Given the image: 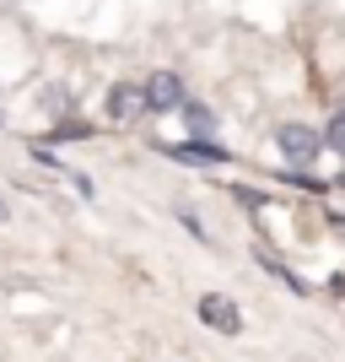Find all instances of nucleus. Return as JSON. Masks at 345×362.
Masks as SVG:
<instances>
[{"label":"nucleus","instance_id":"1","mask_svg":"<svg viewBox=\"0 0 345 362\" xmlns=\"http://www.w3.org/2000/svg\"><path fill=\"white\" fill-rule=\"evenodd\" d=\"M275 146H281V157L286 163H297V168H308L318 157V151H324V136H318L313 124H281V130H275Z\"/></svg>","mask_w":345,"mask_h":362},{"label":"nucleus","instance_id":"2","mask_svg":"<svg viewBox=\"0 0 345 362\" xmlns=\"http://www.w3.org/2000/svg\"><path fill=\"white\" fill-rule=\"evenodd\" d=\"M140 98H146V114H178L183 108V76L178 71H151Z\"/></svg>","mask_w":345,"mask_h":362},{"label":"nucleus","instance_id":"3","mask_svg":"<svg viewBox=\"0 0 345 362\" xmlns=\"http://www.w3.org/2000/svg\"><path fill=\"white\" fill-rule=\"evenodd\" d=\"M167 157H173V163H189V168H222L232 151H226L222 141L195 136V141H178V146H167Z\"/></svg>","mask_w":345,"mask_h":362},{"label":"nucleus","instance_id":"4","mask_svg":"<svg viewBox=\"0 0 345 362\" xmlns=\"http://www.w3.org/2000/svg\"><path fill=\"white\" fill-rule=\"evenodd\" d=\"M200 319H205L210 330H222V335L243 330V308L232 298H222V292H205V298H200Z\"/></svg>","mask_w":345,"mask_h":362},{"label":"nucleus","instance_id":"5","mask_svg":"<svg viewBox=\"0 0 345 362\" xmlns=\"http://www.w3.org/2000/svg\"><path fill=\"white\" fill-rule=\"evenodd\" d=\"M135 114H146V98H140V87H130V81H119V87L108 92V119H135Z\"/></svg>","mask_w":345,"mask_h":362},{"label":"nucleus","instance_id":"6","mask_svg":"<svg viewBox=\"0 0 345 362\" xmlns=\"http://www.w3.org/2000/svg\"><path fill=\"white\" fill-rule=\"evenodd\" d=\"M183 119H189V130H195V136H210V130H216V114H210L205 103H189V98H183V108H178Z\"/></svg>","mask_w":345,"mask_h":362},{"label":"nucleus","instance_id":"7","mask_svg":"<svg viewBox=\"0 0 345 362\" xmlns=\"http://www.w3.org/2000/svg\"><path fill=\"white\" fill-rule=\"evenodd\" d=\"M318 136H324V151H340L345 157V108L329 119V130H318Z\"/></svg>","mask_w":345,"mask_h":362}]
</instances>
